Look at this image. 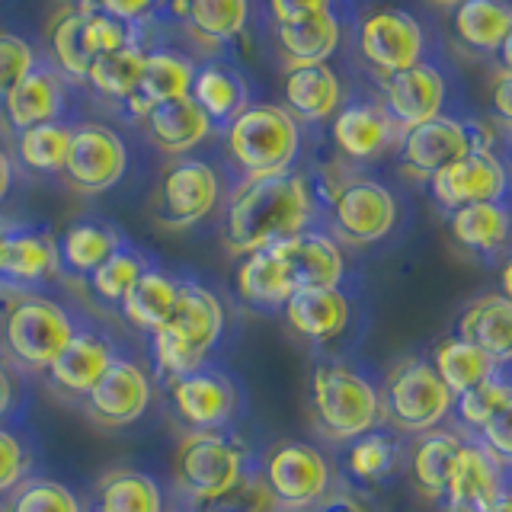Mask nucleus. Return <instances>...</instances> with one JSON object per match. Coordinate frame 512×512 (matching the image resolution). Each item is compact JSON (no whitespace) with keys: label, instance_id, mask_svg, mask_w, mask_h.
<instances>
[{"label":"nucleus","instance_id":"2eb2a0df","mask_svg":"<svg viewBox=\"0 0 512 512\" xmlns=\"http://www.w3.org/2000/svg\"><path fill=\"white\" fill-rule=\"evenodd\" d=\"M151 394V378L144 375V368L132 359L116 356L84 397V410L96 426L122 429L141 420L144 410L151 407Z\"/></svg>","mask_w":512,"mask_h":512},{"label":"nucleus","instance_id":"423d86ee","mask_svg":"<svg viewBox=\"0 0 512 512\" xmlns=\"http://www.w3.org/2000/svg\"><path fill=\"white\" fill-rule=\"evenodd\" d=\"M77 324L58 301L42 295H20L10 301L4 317V346L10 356L32 372H48L64 346L74 340Z\"/></svg>","mask_w":512,"mask_h":512},{"label":"nucleus","instance_id":"09e8293b","mask_svg":"<svg viewBox=\"0 0 512 512\" xmlns=\"http://www.w3.org/2000/svg\"><path fill=\"white\" fill-rule=\"evenodd\" d=\"M84 39H87L90 58L119 52V48L138 42L132 29H128L125 23H119V20H112V16H106L100 7L93 4V0H87V4H84Z\"/></svg>","mask_w":512,"mask_h":512},{"label":"nucleus","instance_id":"a18cd8bd","mask_svg":"<svg viewBox=\"0 0 512 512\" xmlns=\"http://www.w3.org/2000/svg\"><path fill=\"white\" fill-rule=\"evenodd\" d=\"M144 269H148V260H144V256L125 240L116 253H109L106 260L90 272L87 285L103 304H116L119 308L122 298L128 295V288L138 282V276Z\"/></svg>","mask_w":512,"mask_h":512},{"label":"nucleus","instance_id":"49530a36","mask_svg":"<svg viewBox=\"0 0 512 512\" xmlns=\"http://www.w3.org/2000/svg\"><path fill=\"white\" fill-rule=\"evenodd\" d=\"M509 394H512V381L503 372H496L487 381L474 384L471 391L455 397V413H458V420L477 436V432L490 423V416L506 404Z\"/></svg>","mask_w":512,"mask_h":512},{"label":"nucleus","instance_id":"9b49d317","mask_svg":"<svg viewBox=\"0 0 512 512\" xmlns=\"http://www.w3.org/2000/svg\"><path fill=\"white\" fill-rule=\"evenodd\" d=\"M128 170V148L119 132L100 122L71 125V148L64 160L61 180L80 196H100L119 186Z\"/></svg>","mask_w":512,"mask_h":512},{"label":"nucleus","instance_id":"cd10ccee","mask_svg":"<svg viewBox=\"0 0 512 512\" xmlns=\"http://www.w3.org/2000/svg\"><path fill=\"white\" fill-rule=\"evenodd\" d=\"M285 112L298 125L301 122H324L336 116L343 103V84L330 64H304V68H288L282 80Z\"/></svg>","mask_w":512,"mask_h":512},{"label":"nucleus","instance_id":"e2e57ef3","mask_svg":"<svg viewBox=\"0 0 512 512\" xmlns=\"http://www.w3.org/2000/svg\"><path fill=\"white\" fill-rule=\"evenodd\" d=\"M500 64H503V71H512V29H509V36H506V42L500 45Z\"/></svg>","mask_w":512,"mask_h":512},{"label":"nucleus","instance_id":"5701e85b","mask_svg":"<svg viewBox=\"0 0 512 512\" xmlns=\"http://www.w3.org/2000/svg\"><path fill=\"white\" fill-rule=\"evenodd\" d=\"M116 356L119 352L112 349V343L103 340L100 333H93L87 327H77L74 340L64 346V352L52 365H48L45 381L61 394L84 400Z\"/></svg>","mask_w":512,"mask_h":512},{"label":"nucleus","instance_id":"20e7f679","mask_svg":"<svg viewBox=\"0 0 512 512\" xmlns=\"http://www.w3.org/2000/svg\"><path fill=\"white\" fill-rule=\"evenodd\" d=\"M250 468L247 448L228 432H186L173 452V490L186 509L199 512L228 500Z\"/></svg>","mask_w":512,"mask_h":512},{"label":"nucleus","instance_id":"393cba45","mask_svg":"<svg viewBox=\"0 0 512 512\" xmlns=\"http://www.w3.org/2000/svg\"><path fill=\"white\" fill-rule=\"evenodd\" d=\"M455 336L487 352L500 368L512 365V301L500 292L477 295L461 308Z\"/></svg>","mask_w":512,"mask_h":512},{"label":"nucleus","instance_id":"ddd939ff","mask_svg":"<svg viewBox=\"0 0 512 512\" xmlns=\"http://www.w3.org/2000/svg\"><path fill=\"white\" fill-rule=\"evenodd\" d=\"M423 48H426L423 26L407 10L381 7L375 13H368L359 26L362 61L378 74V80L420 64Z\"/></svg>","mask_w":512,"mask_h":512},{"label":"nucleus","instance_id":"f704fd0d","mask_svg":"<svg viewBox=\"0 0 512 512\" xmlns=\"http://www.w3.org/2000/svg\"><path fill=\"white\" fill-rule=\"evenodd\" d=\"M93 512H167L164 487L135 468H112L93 487Z\"/></svg>","mask_w":512,"mask_h":512},{"label":"nucleus","instance_id":"9d476101","mask_svg":"<svg viewBox=\"0 0 512 512\" xmlns=\"http://www.w3.org/2000/svg\"><path fill=\"white\" fill-rule=\"evenodd\" d=\"M330 208V234L349 247H372L397 228L400 205L394 192L368 176L352 180L327 202Z\"/></svg>","mask_w":512,"mask_h":512},{"label":"nucleus","instance_id":"0e129e2a","mask_svg":"<svg viewBox=\"0 0 512 512\" xmlns=\"http://www.w3.org/2000/svg\"><path fill=\"white\" fill-rule=\"evenodd\" d=\"M16 228L13 221H7V218H0V250H4V244H7V237H10V231Z\"/></svg>","mask_w":512,"mask_h":512},{"label":"nucleus","instance_id":"680f3d73","mask_svg":"<svg viewBox=\"0 0 512 512\" xmlns=\"http://www.w3.org/2000/svg\"><path fill=\"white\" fill-rule=\"evenodd\" d=\"M484 512H512V487H506L496 500L484 509Z\"/></svg>","mask_w":512,"mask_h":512},{"label":"nucleus","instance_id":"2f4dec72","mask_svg":"<svg viewBox=\"0 0 512 512\" xmlns=\"http://www.w3.org/2000/svg\"><path fill=\"white\" fill-rule=\"evenodd\" d=\"M340 39L343 29L333 10L304 16L295 23H276V45L282 52L285 71L304 68V64H327V58L340 48Z\"/></svg>","mask_w":512,"mask_h":512},{"label":"nucleus","instance_id":"f3484780","mask_svg":"<svg viewBox=\"0 0 512 512\" xmlns=\"http://www.w3.org/2000/svg\"><path fill=\"white\" fill-rule=\"evenodd\" d=\"M330 132L336 151L352 164H368L388 151H397L400 138H404V128L384 112V106L375 103H352L336 109Z\"/></svg>","mask_w":512,"mask_h":512},{"label":"nucleus","instance_id":"4be33fe9","mask_svg":"<svg viewBox=\"0 0 512 512\" xmlns=\"http://www.w3.org/2000/svg\"><path fill=\"white\" fill-rule=\"evenodd\" d=\"M192 80H196V64H192V58L170 52V48H154V52L144 55L138 90L122 103V109L141 122L157 103H170V100L189 96Z\"/></svg>","mask_w":512,"mask_h":512},{"label":"nucleus","instance_id":"1a4fd4ad","mask_svg":"<svg viewBox=\"0 0 512 512\" xmlns=\"http://www.w3.org/2000/svg\"><path fill=\"white\" fill-rule=\"evenodd\" d=\"M474 148H493L490 128L480 122H458L452 116H436L423 125H413L400 138L397 160L400 173L410 180L429 183L439 170L455 164Z\"/></svg>","mask_w":512,"mask_h":512},{"label":"nucleus","instance_id":"c03bdc74","mask_svg":"<svg viewBox=\"0 0 512 512\" xmlns=\"http://www.w3.org/2000/svg\"><path fill=\"white\" fill-rule=\"evenodd\" d=\"M0 512H84V506L61 480L26 477L7 496H0Z\"/></svg>","mask_w":512,"mask_h":512},{"label":"nucleus","instance_id":"6e6d98bb","mask_svg":"<svg viewBox=\"0 0 512 512\" xmlns=\"http://www.w3.org/2000/svg\"><path fill=\"white\" fill-rule=\"evenodd\" d=\"M269 10L276 23H295L304 20V16L333 10V0H269Z\"/></svg>","mask_w":512,"mask_h":512},{"label":"nucleus","instance_id":"79ce46f5","mask_svg":"<svg viewBox=\"0 0 512 512\" xmlns=\"http://www.w3.org/2000/svg\"><path fill=\"white\" fill-rule=\"evenodd\" d=\"M144 45L132 42L119 48V52H109L93 58L90 64V74H87V84L93 87L96 96H103L109 103H125L128 96L138 90V80H141V68H144Z\"/></svg>","mask_w":512,"mask_h":512},{"label":"nucleus","instance_id":"774afa93","mask_svg":"<svg viewBox=\"0 0 512 512\" xmlns=\"http://www.w3.org/2000/svg\"><path fill=\"white\" fill-rule=\"evenodd\" d=\"M186 512H192V509H186Z\"/></svg>","mask_w":512,"mask_h":512},{"label":"nucleus","instance_id":"7ed1b4c3","mask_svg":"<svg viewBox=\"0 0 512 512\" xmlns=\"http://www.w3.org/2000/svg\"><path fill=\"white\" fill-rule=\"evenodd\" d=\"M224 151L240 180L288 173L301 151V125L285 106L253 103L224 125Z\"/></svg>","mask_w":512,"mask_h":512},{"label":"nucleus","instance_id":"72a5a7b5","mask_svg":"<svg viewBox=\"0 0 512 512\" xmlns=\"http://www.w3.org/2000/svg\"><path fill=\"white\" fill-rule=\"evenodd\" d=\"M55 244H58V263L64 276L90 279V272L100 266L109 253H116L125 244V237L119 228H112V224L87 218V221H74Z\"/></svg>","mask_w":512,"mask_h":512},{"label":"nucleus","instance_id":"c85d7f7f","mask_svg":"<svg viewBox=\"0 0 512 512\" xmlns=\"http://www.w3.org/2000/svg\"><path fill=\"white\" fill-rule=\"evenodd\" d=\"M0 109H4L7 125L16 128V135L45 122H58L64 109V77L55 68L36 64V68L4 96Z\"/></svg>","mask_w":512,"mask_h":512},{"label":"nucleus","instance_id":"de8ad7c7","mask_svg":"<svg viewBox=\"0 0 512 512\" xmlns=\"http://www.w3.org/2000/svg\"><path fill=\"white\" fill-rule=\"evenodd\" d=\"M151 356H154L157 372L167 381L183 378V375L196 372V368L205 365V356H199V352L192 349L180 333H173L170 327H160L151 333Z\"/></svg>","mask_w":512,"mask_h":512},{"label":"nucleus","instance_id":"13d9d810","mask_svg":"<svg viewBox=\"0 0 512 512\" xmlns=\"http://www.w3.org/2000/svg\"><path fill=\"white\" fill-rule=\"evenodd\" d=\"M314 512H375V509L368 506V500L356 490H330L324 500L314 506Z\"/></svg>","mask_w":512,"mask_h":512},{"label":"nucleus","instance_id":"bb28decb","mask_svg":"<svg viewBox=\"0 0 512 512\" xmlns=\"http://www.w3.org/2000/svg\"><path fill=\"white\" fill-rule=\"evenodd\" d=\"M164 327L180 333L199 356H208L224 333V308L218 295L208 292L205 285L192 279H176V304Z\"/></svg>","mask_w":512,"mask_h":512},{"label":"nucleus","instance_id":"052dcab7","mask_svg":"<svg viewBox=\"0 0 512 512\" xmlns=\"http://www.w3.org/2000/svg\"><path fill=\"white\" fill-rule=\"evenodd\" d=\"M10 183H13V164H10V157L0 151V202H4V196L10 192Z\"/></svg>","mask_w":512,"mask_h":512},{"label":"nucleus","instance_id":"6e6552de","mask_svg":"<svg viewBox=\"0 0 512 512\" xmlns=\"http://www.w3.org/2000/svg\"><path fill=\"white\" fill-rule=\"evenodd\" d=\"M260 471L282 512H314L333 490V464L311 442H276L260 461Z\"/></svg>","mask_w":512,"mask_h":512},{"label":"nucleus","instance_id":"7c9ffc66","mask_svg":"<svg viewBox=\"0 0 512 512\" xmlns=\"http://www.w3.org/2000/svg\"><path fill=\"white\" fill-rule=\"evenodd\" d=\"M234 292H237L240 304H247V308L260 311V314H272V311L285 308V301L292 298L295 288L288 282L279 256L266 247V250L247 253L237 260Z\"/></svg>","mask_w":512,"mask_h":512},{"label":"nucleus","instance_id":"864d4df0","mask_svg":"<svg viewBox=\"0 0 512 512\" xmlns=\"http://www.w3.org/2000/svg\"><path fill=\"white\" fill-rule=\"evenodd\" d=\"M474 442L484 445L506 471L512 468V394H509L506 404L490 416V423L477 432Z\"/></svg>","mask_w":512,"mask_h":512},{"label":"nucleus","instance_id":"8fccbe9b","mask_svg":"<svg viewBox=\"0 0 512 512\" xmlns=\"http://www.w3.org/2000/svg\"><path fill=\"white\" fill-rule=\"evenodd\" d=\"M36 64H39L36 48L23 36H16V32L0 29V103H4V96L20 84Z\"/></svg>","mask_w":512,"mask_h":512},{"label":"nucleus","instance_id":"37998d69","mask_svg":"<svg viewBox=\"0 0 512 512\" xmlns=\"http://www.w3.org/2000/svg\"><path fill=\"white\" fill-rule=\"evenodd\" d=\"M71 148V125L45 122L16 135V154L20 164L32 173H61Z\"/></svg>","mask_w":512,"mask_h":512},{"label":"nucleus","instance_id":"f8f14e48","mask_svg":"<svg viewBox=\"0 0 512 512\" xmlns=\"http://www.w3.org/2000/svg\"><path fill=\"white\" fill-rule=\"evenodd\" d=\"M170 407L189 432H224L240 407V391L221 368H196L183 378L167 381Z\"/></svg>","mask_w":512,"mask_h":512},{"label":"nucleus","instance_id":"5fc2aeb1","mask_svg":"<svg viewBox=\"0 0 512 512\" xmlns=\"http://www.w3.org/2000/svg\"><path fill=\"white\" fill-rule=\"evenodd\" d=\"M106 16L125 23L128 29L144 26L157 13V0H93Z\"/></svg>","mask_w":512,"mask_h":512},{"label":"nucleus","instance_id":"f03ea898","mask_svg":"<svg viewBox=\"0 0 512 512\" xmlns=\"http://www.w3.org/2000/svg\"><path fill=\"white\" fill-rule=\"evenodd\" d=\"M311 420L336 445L365 436L381 426L378 384L349 362H320L311 375Z\"/></svg>","mask_w":512,"mask_h":512},{"label":"nucleus","instance_id":"603ef678","mask_svg":"<svg viewBox=\"0 0 512 512\" xmlns=\"http://www.w3.org/2000/svg\"><path fill=\"white\" fill-rule=\"evenodd\" d=\"M32 468L29 445L16 432L0 426V496H7L20 480H26Z\"/></svg>","mask_w":512,"mask_h":512},{"label":"nucleus","instance_id":"f257e3e1","mask_svg":"<svg viewBox=\"0 0 512 512\" xmlns=\"http://www.w3.org/2000/svg\"><path fill=\"white\" fill-rule=\"evenodd\" d=\"M317 215V199L304 173L240 180L221 215V244L231 256L266 250L298 231H308Z\"/></svg>","mask_w":512,"mask_h":512},{"label":"nucleus","instance_id":"dca6fc26","mask_svg":"<svg viewBox=\"0 0 512 512\" xmlns=\"http://www.w3.org/2000/svg\"><path fill=\"white\" fill-rule=\"evenodd\" d=\"M269 250L279 256L295 292L298 288H340L346 279V253L330 231H298Z\"/></svg>","mask_w":512,"mask_h":512},{"label":"nucleus","instance_id":"a211bd4d","mask_svg":"<svg viewBox=\"0 0 512 512\" xmlns=\"http://www.w3.org/2000/svg\"><path fill=\"white\" fill-rule=\"evenodd\" d=\"M61 269L58 263V244L45 228H16L10 231L4 250H0V288L10 292L32 295V288H39Z\"/></svg>","mask_w":512,"mask_h":512},{"label":"nucleus","instance_id":"ea45409f","mask_svg":"<svg viewBox=\"0 0 512 512\" xmlns=\"http://www.w3.org/2000/svg\"><path fill=\"white\" fill-rule=\"evenodd\" d=\"M173 304H176V279H170L167 272L148 266L138 276V282L128 288V295L122 298L119 311L135 330L154 333L170 320Z\"/></svg>","mask_w":512,"mask_h":512},{"label":"nucleus","instance_id":"a19ab883","mask_svg":"<svg viewBox=\"0 0 512 512\" xmlns=\"http://www.w3.org/2000/svg\"><path fill=\"white\" fill-rule=\"evenodd\" d=\"M432 368H436V375L442 378V384L455 397H461L464 391H471L474 384L487 381L490 375L500 372V365H496L487 352H480L474 343L461 340V336H445L439 340V346L432 349Z\"/></svg>","mask_w":512,"mask_h":512},{"label":"nucleus","instance_id":"e433bc0d","mask_svg":"<svg viewBox=\"0 0 512 512\" xmlns=\"http://www.w3.org/2000/svg\"><path fill=\"white\" fill-rule=\"evenodd\" d=\"M400 461H404V448H400V442L391 436V432L372 429V432H365V436L346 442L343 471L352 484L378 487L400 471Z\"/></svg>","mask_w":512,"mask_h":512},{"label":"nucleus","instance_id":"69168bd1","mask_svg":"<svg viewBox=\"0 0 512 512\" xmlns=\"http://www.w3.org/2000/svg\"><path fill=\"white\" fill-rule=\"evenodd\" d=\"M429 4H436V7H458V4H464V0H429Z\"/></svg>","mask_w":512,"mask_h":512},{"label":"nucleus","instance_id":"c9c22d12","mask_svg":"<svg viewBox=\"0 0 512 512\" xmlns=\"http://www.w3.org/2000/svg\"><path fill=\"white\" fill-rule=\"evenodd\" d=\"M45 42H48V52H52L55 71L61 77L74 80V84H87L93 58L87 52V39H84V4L58 7L45 26Z\"/></svg>","mask_w":512,"mask_h":512},{"label":"nucleus","instance_id":"bf43d9fd","mask_svg":"<svg viewBox=\"0 0 512 512\" xmlns=\"http://www.w3.org/2000/svg\"><path fill=\"white\" fill-rule=\"evenodd\" d=\"M10 407H13V381L7 375V368L0 365V416H4Z\"/></svg>","mask_w":512,"mask_h":512},{"label":"nucleus","instance_id":"0eeeda50","mask_svg":"<svg viewBox=\"0 0 512 512\" xmlns=\"http://www.w3.org/2000/svg\"><path fill=\"white\" fill-rule=\"evenodd\" d=\"M221 199L218 170L199 157H176L160 170L151 192V218L164 231H186L215 212Z\"/></svg>","mask_w":512,"mask_h":512},{"label":"nucleus","instance_id":"412c9836","mask_svg":"<svg viewBox=\"0 0 512 512\" xmlns=\"http://www.w3.org/2000/svg\"><path fill=\"white\" fill-rule=\"evenodd\" d=\"M285 324L308 343H333L349 330L352 301L343 288H298L285 301Z\"/></svg>","mask_w":512,"mask_h":512},{"label":"nucleus","instance_id":"338daca9","mask_svg":"<svg viewBox=\"0 0 512 512\" xmlns=\"http://www.w3.org/2000/svg\"><path fill=\"white\" fill-rule=\"evenodd\" d=\"M71 4H87V0H71Z\"/></svg>","mask_w":512,"mask_h":512},{"label":"nucleus","instance_id":"b1692460","mask_svg":"<svg viewBox=\"0 0 512 512\" xmlns=\"http://www.w3.org/2000/svg\"><path fill=\"white\" fill-rule=\"evenodd\" d=\"M141 128H144V138H148L160 154H170V157H186L215 132L212 119L196 106L192 96L157 103L148 116L141 119Z\"/></svg>","mask_w":512,"mask_h":512},{"label":"nucleus","instance_id":"4468645a","mask_svg":"<svg viewBox=\"0 0 512 512\" xmlns=\"http://www.w3.org/2000/svg\"><path fill=\"white\" fill-rule=\"evenodd\" d=\"M429 192L436 205L448 215L455 208L477 205V202H506L509 170L493 148H474L432 176Z\"/></svg>","mask_w":512,"mask_h":512},{"label":"nucleus","instance_id":"c756f323","mask_svg":"<svg viewBox=\"0 0 512 512\" xmlns=\"http://www.w3.org/2000/svg\"><path fill=\"white\" fill-rule=\"evenodd\" d=\"M250 4L247 0H186L180 26L199 55H218L247 29Z\"/></svg>","mask_w":512,"mask_h":512},{"label":"nucleus","instance_id":"4d7b16f0","mask_svg":"<svg viewBox=\"0 0 512 512\" xmlns=\"http://www.w3.org/2000/svg\"><path fill=\"white\" fill-rule=\"evenodd\" d=\"M490 106L506 128H512V71H496L490 80Z\"/></svg>","mask_w":512,"mask_h":512},{"label":"nucleus","instance_id":"aec40b11","mask_svg":"<svg viewBox=\"0 0 512 512\" xmlns=\"http://www.w3.org/2000/svg\"><path fill=\"white\" fill-rule=\"evenodd\" d=\"M506 468L496 461L484 445L468 439L455 461L442 496L445 512H484L496 496L506 490Z\"/></svg>","mask_w":512,"mask_h":512},{"label":"nucleus","instance_id":"4c0bfd02","mask_svg":"<svg viewBox=\"0 0 512 512\" xmlns=\"http://www.w3.org/2000/svg\"><path fill=\"white\" fill-rule=\"evenodd\" d=\"M455 36L471 52H500L512 29V4L509 0H464L455 7Z\"/></svg>","mask_w":512,"mask_h":512},{"label":"nucleus","instance_id":"473e14b6","mask_svg":"<svg viewBox=\"0 0 512 512\" xmlns=\"http://www.w3.org/2000/svg\"><path fill=\"white\" fill-rule=\"evenodd\" d=\"M464 436L452 429H432L423 432L420 439L413 442L410 448V477H413V487L420 490L426 500L432 503H442L445 487H448V477L455 471V461L464 448Z\"/></svg>","mask_w":512,"mask_h":512},{"label":"nucleus","instance_id":"39448f33","mask_svg":"<svg viewBox=\"0 0 512 512\" xmlns=\"http://www.w3.org/2000/svg\"><path fill=\"white\" fill-rule=\"evenodd\" d=\"M381 423L404 436H423L439 429L455 413V394L445 388L429 359L407 356L378 384Z\"/></svg>","mask_w":512,"mask_h":512},{"label":"nucleus","instance_id":"6ab92c4d","mask_svg":"<svg viewBox=\"0 0 512 512\" xmlns=\"http://www.w3.org/2000/svg\"><path fill=\"white\" fill-rule=\"evenodd\" d=\"M381 96H384V112L404 128L423 125L429 119L442 116L445 106V77L432 64H413V68L381 77Z\"/></svg>","mask_w":512,"mask_h":512},{"label":"nucleus","instance_id":"a878e982","mask_svg":"<svg viewBox=\"0 0 512 512\" xmlns=\"http://www.w3.org/2000/svg\"><path fill=\"white\" fill-rule=\"evenodd\" d=\"M448 234L464 253L477 256V260H493L512 244V208L506 202L455 208L448 215Z\"/></svg>","mask_w":512,"mask_h":512},{"label":"nucleus","instance_id":"3c124183","mask_svg":"<svg viewBox=\"0 0 512 512\" xmlns=\"http://www.w3.org/2000/svg\"><path fill=\"white\" fill-rule=\"evenodd\" d=\"M218 512H282L276 496H272L260 464H250L244 480L228 493V500L221 503Z\"/></svg>","mask_w":512,"mask_h":512},{"label":"nucleus","instance_id":"58836bf2","mask_svg":"<svg viewBox=\"0 0 512 512\" xmlns=\"http://www.w3.org/2000/svg\"><path fill=\"white\" fill-rule=\"evenodd\" d=\"M192 100L196 106L205 112L212 125H228L240 109H247L250 103V90L244 84V77H240L231 64H221V61H212L205 64L202 71H196V80H192Z\"/></svg>","mask_w":512,"mask_h":512}]
</instances>
